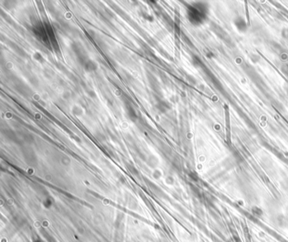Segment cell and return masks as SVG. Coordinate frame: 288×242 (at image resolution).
<instances>
[{
  "mask_svg": "<svg viewBox=\"0 0 288 242\" xmlns=\"http://www.w3.org/2000/svg\"><path fill=\"white\" fill-rule=\"evenodd\" d=\"M252 212H253V214L254 216H256V217H260L263 214V211L261 210L259 208H257V207H254V208H252Z\"/></svg>",
  "mask_w": 288,
  "mask_h": 242,
  "instance_id": "1",
  "label": "cell"
}]
</instances>
